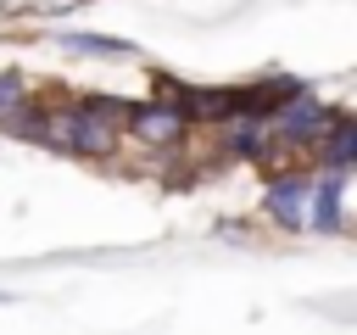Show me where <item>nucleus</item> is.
<instances>
[{
    "label": "nucleus",
    "mask_w": 357,
    "mask_h": 335,
    "mask_svg": "<svg viewBox=\"0 0 357 335\" xmlns=\"http://www.w3.org/2000/svg\"><path fill=\"white\" fill-rule=\"evenodd\" d=\"M123 112H128V100H117V95L56 100V106H45L39 145L73 151V156H112V151L123 145Z\"/></svg>",
    "instance_id": "1"
},
{
    "label": "nucleus",
    "mask_w": 357,
    "mask_h": 335,
    "mask_svg": "<svg viewBox=\"0 0 357 335\" xmlns=\"http://www.w3.org/2000/svg\"><path fill=\"white\" fill-rule=\"evenodd\" d=\"M307 190H312V173L279 168V173H268V184H262V212H268L279 229H307Z\"/></svg>",
    "instance_id": "4"
},
{
    "label": "nucleus",
    "mask_w": 357,
    "mask_h": 335,
    "mask_svg": "<svg viewBox=\"0 0 357 335\" xmlns=\"http://www.w3.org/2000/svg\"><path fill=\"white\" fill-rule=\"evenodd\" d=\"M307 223L312 234H340L346 229V173H324L307 190Z\"/></svg>",
    "instance_id": "6"
},
{
    "label": "nucleus",
    "mask_w": 357,
    "mask_h": 335,
    "mask_svg": "<svg viewBox=\"0 0 357 335\" xmlns=\"http://www.w3.org/2000/svg\"><path fill=\"white\" fill-rule=\"evenodd\" d=\"M184 134H190V117L162 95L128 100V112H123V140H134L145 151H173V145H184Z\"/></svg>",
    "instance_id": "3"
},
{
    "label": "nucleus",
    "mask_w": 357,
    "mask_h": 335,
    "mask_svg": "<svg viewBox=\"0 0 357 335\" xmlns=\"http://www.w3.org/2000/svg\"><path fill=\"white\" fill-rule=\"evenodd\" d=\"M61 45H67V50H78V56H112V61L139 56L128 39H112V34H61Z\"/></svg>",
    "instance_id": "7"
},
{
    "label": "nucleus",
    "mask_w": 357,
    "mask_h": 335,
    "mask_svg": "<svg viewBox=\"0 0 357 335\" xmlns=\"http://www.w3.org/2000/svg\"><path fill=\"white\" fill-rule=\"evenodd\" d=\"M312 162H318L324 173H351V162H357V117H351V112L335 106V117H329L324 134L312 140Z\"/></svg>",
    "instance_id": "5"
},
{
    "label": "nucleus",
    "mask_w": 357,
    "mask_h": 335,
    "mask_svg": "<svg viewBox=\"0 0 357 335\" xmlns=\"http://www.w3.org/2000/svg\"><path fill=\"white\" fill-rule=\"evenodd\" d=\"M329 117H335V106H324L312 89H301V95L279 100L268 117H257V123H262V145H268V151H273V145H284V151H312V140L324 134Z\"/></svg>",
    "instance_id": "2"
},
{
    "label": "nucleus",
    "mask_w": 357,
    "mask_h": 335,
    "mask_svg": "<svg viewBox=\"0 0 357 335\" xmlns=\"http://www.w3.org/2000/svg\"><path fill=\"white\" fill-rule=\"evenodd\" d=\"M28 100H33V89H28V78L6 67V73H0V123H6L11 112H22Z\"/></svg>",
    "instance_id": "8"
}]
</instances>
